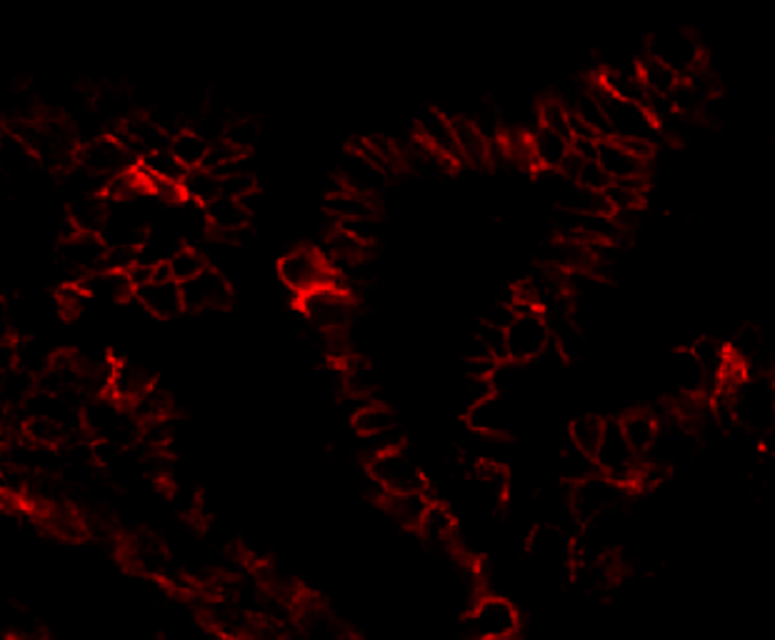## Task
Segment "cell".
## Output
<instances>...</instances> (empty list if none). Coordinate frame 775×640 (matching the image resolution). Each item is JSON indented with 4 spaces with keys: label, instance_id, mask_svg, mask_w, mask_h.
<instances>
[{
    "label": "cell",
    "instance_id": "41",
    "mask_svg": "<svg viewBox=\"0 0 775 640\" xmlns=\"http://www.w3.org/2000/svg\"><path fill=\"white\" fill-rule=\"evenodd\" d=\"M538 128H545V131L558 133L563 138H571V108L558 98H548L541 105H538Z\"/></svg>",
    "mask_w": 775,
    "mask_h": 640
},
{
    "label": "cell",
    "instance_id": "39",
    "mask_svg": "<svg viewBox=\"0 0 775 640\" xmlns=\"http://www.w3.org/2000/svg\"><path fill=\"white\" fill-rule=\"evenodd\" d=\"M139 169L149 175L151 183H181L185 179V171L171 155V151H159L141 158Z\"/></svg>",
    "mask_w": 775,
    "mask_h": 640
},
{
    "label": "cell",
    "instance_id": "43",
    "mask_svg": "<svg viewBox=\"0 0 775 640\" xmlns=\"http://www.w3.org/2000/svg\"><path fill=\"white\" fill-rule=\"evenodd\" d=\"M255 191H258V183H255L253 173H235L221 179V199L245 201Z\"/></svg>",
    "mask_w": 775,
    "mask_h": 640
},
{
    "label": "cell",
    "instance_id": "9",
    "mask_svg": "<svg viewBox=\"0 0 775 640\" xmlns=\"http://www.w3.org/2000/svg\"><path fill=\"white\" fill-rule=\"evenodd\" d=\"M300 313L313 331L336 333L348 331L353 313H356V303H353L350 293L338 288V285H328V288L303 295Z\"/></svg>",
    "mask_w": 775,
    "mask_h": 640
},
{
    "label": "cell",
    "instance_id": "30",
    "mask_svg": "<svg viewBox=\"0 0 775 640\" xmlns=\"http://www.w3.org/2000/svg\"><path fill=\"white\" fill-rule=\"evenodd\" d=\"M418 530L430 546H453L458 540V520L443 500H430Z\"/></svg>",
    "mask_w": 775,
    "mask_h": 640
},
{
    "label": "cell",
    "instance_id": "11",
    "mask_svg": "<svg viewBox=\"0 0 775 640\" xmlns=\"http://www.w3.org/2000/svg\"><path fill=\"white\" fill-rule=\"evenodd\" d=\"M133 161L135 155L118 141V135H95L91 141L81 143L75 155V163L81 165V169L91 171L103 181H111L115 175L135 169L139 163Z\"/></svg>",
    "mask_w": 775,
    "mask_h": 640
},
{
    "label": "cell",
    "instance_id": "1",
    "mask_svg": "<svg viewBox=\"0 0 775 640\" xmlns=\"http://www.w3.org/2000/svg\"><path fill=\"white\" fill-rule=\"evenodd\" d=\"M593 93L601 103L608 123V138L613 141H625V143H649L655 145L663 138L661 123L649 108L638 105L631 101H623V98H615L613 93H608L601 83H593Z\"/></svg>",
    "mask_w": 775,
    "mask_h": 640
},
{
    "label": "cell",
    "instance_id": "13",
    "mask_svg": "<svg viewBox=\"0 0 775 640\" xmlns=\"http://www.w3.org/2000/svg\"><path fill=\"white\" fill-rule=\"evenodd\" d=\"M183 308L188 311H221L233 301V288L221 271L205 268L193 281L181 285Z\"/></svg>",
    "mask_w": 775,
    "mask_h": 640
},
{
    "label": "cell",
    "instance_id": "16",
    "mask_svg": "<svg viewBox=\"0 0 775 640\" xmlns=\"http://www.w3.org/2000/svg\"><path fill=\"white\" fill-rule=\"evenodd\" d=\"M151 388H155V383L149 366H143L139 360H118L113 366L108 396L125 408H133Z\"/></svg>",
    "mask_w": 775,
    "mask_h": 640
},
{
    "label": "cell",
    "instance_id": "44",
    "mask_svg": "<svg viewBox=\"0 0 775 640\" xmlns=\"http://www.w3.org/2000/svg\"><path fill=\"white\" fill-rule=\"evenodd\" d=\"M338 228L348 235L350 241H356L363 248H368L378 241L380 225L378 219H363V221H348V223H338Z\"/></svg>",
    "mask_w": 775,
    "mask_h": 640
},
{
    "label": "cell",
    "instance_id": "10",
    "mask_svg": "<svg viewBox=\"0 0 775 640\" xmlns=\"http://www.w3.org/2000/svg\"><path fill=\"white\" fill-rule=\"evenodd\" d=\"M649 58H655L681 78H691L703 68V48L693 33L683 28H665L655 33L649 41Z\"/></svg>",
    "mask_w": 775,
    "mask_h": 640
},
{
    "label": "cell",
    "instance_id": "48",
    "mask_svg": "<svg viewBox=\"0 0 775 640\" xmlns=\"http://www.w3.org/2000/svg\"><path fill=\"white\" fill-rule=\"evenodd\" d=\"M8 433H11V410H6L0 406V443L6 440Z\"/></svg>",
    "mask_w": 775,
    "mask_h": 640
},
{
    "label": "cell",
    "instance_id": "4",
    "mask_svg": "<svg viewBox=\"0 0 775 640\" xmlns=\"http://www.w3.org/2000/svg\"><path fill=\"white\" fill-rule=\"evenodd\" d=\"M278 278L288 291L296 293L298 298L318 288H328V285L343 288L338 275L330 271L326 255L310 248V245H298V248L283 255L278 261Z\"/></svg>",
    "mask_w": 775,
    "mask_h": 640
},
{
    "label": "cell",
    "instance_id": "40",
    "mask_svg": "<svg viewBox=\"0 0 775 640\" xmlns=\"http://www.w3.org/2000/svg\"><path fill=\"white\" fill-rule=\"evenodd\" d=\"M165 265H169L171 278L179 285L193 281L195 275H201L205 268H211L205 253H201L198 248H193V245H183L179 253H173V258Z\"/></svg>",
    "mask_w": 775,
    "mask_h": 640
},
{
    "label": "cell",
    "instance_id": "20",
    "mask_svg": "<svg viewBox=\"0 0 775 640\" xmlns=\"http://www.w3.org/2000/svg\"><path fill=\"white\" fill-rule=\"evenodd\" d=\"M340 185L348 191H356L368 199H376V193L383 189L388 175L380 169H376L366 155L358 153L356 148L348 151V155L340 161Z\"/></svg>",
    "mask_w": 775,
    "mask_h": 640
},
{
    "label": "cell",
    "instance_id": "35",
    "mask_svg": "<svg viewBox=\"0 0 775 640\" xmlns=\"http://www.w3.org/2000/svg\"><path fill=\"white\" fill-rule=\"evenodd\" d=\"M383 506H386L388 516L398 520L404 528L418 530L420 520H424L426 510L430 506L428 494H408V496H383Z\"/></svg>",
    "mask_w": 775,
    "mask_h": 640
},
{
    "label": "cell",
    "instance_id": "46",
    "mask_svg": "<svg viewBox=\"0 0 775 640\" xmlns=\"http://www.w3.org/2000/svg\"><path fill=\"white\" fill-rule=\"evenodd\" d=\"M88 301H91V298H88V295L83 293V288H81V285H78V281L63 285V288L58 291V295H55L58 308H61L63 315H68V318H75L78 313H83Z\"/></svg>",
    "mask_w": 775,
    "mask_h": 640
},
{
    "label": "cell",
    "instance_id": "42",
    "mask_svg": "<svg viewBox=\"0 0 775 640\" xmlns=\"http://www.w3.org/2000/svg\"><path fill=\"white\" fill-rule=\"evenodd\" d=\"M261 138V125L251 121V118H238V121H231L225 128L223 141H228L233 148H238L241 153H251L253 145L258 143Z\"/></svg>",
    "mask_w": 775,
    "mask_h": 640
},
{
    "label": "cell",
    "instance_id": "34",
    "mask_svg": "<svg viewBox=\"0 0 775 640\" xmlns=\"http://www.w3.org/2000/svg\"><path fill=\"white\" fill-rule=\"evenodd\" d=\"M38 158L21 138L11 131H0V171L6 175H26L35 169Z\"/></svg>",
    "mask_w": 775,
    "mask_h": 640
},
{
    "label": "cell",
    "instance_id": "45",
    "mask_svg": "<svg viewBox=\"0 0 775 640\" xmlns=\"http://www.w3.org/2000/svg\"><path fill=\"white\" fill-rule=\"evenodd\" d=\"M241 155H248V153H241L238 148H233L228 141H213L211 143V151H208V158H205V165L203 169L205 171H211V173H221L225 165H231L233 161H238Z\"/></svg>",
    "mask_w": 775,
    "mask_h": 640
},
{
    "label": "cell",
    "instance_id": "33",
    "mask_svg": "<svg viewBox=\"0 0 775 640\" xmlns=\"http://www.w3.org/2000/svg\"><path fill=\"white\" fill-rule=\"evenodd\" d=\"M38 390V380L33 376H28L21 368H3L0 370V406L6 410L26 408V403L33 398V393Z\"/></svg>",
    "mask_w": 775,
    "mask_h": 640
},
{
    "label": "cell",
    "instance_id": "23",
    "mask_svg": "<svg viewBox=\"0 0 775 640\" xmlns=\"http://www.w3.org/2000/svg\"><path fill=\"white\" fill-rule=\"evenodd\" d=\"M135 301L143 305L145 313H151L153 318L169 321L175 318L183 308V293L181 285L175 281H153L143 288L135 291Z\"/></svg>",
    "mask_w": 775,
    "mask_h": 640
},
{
    "label": "cell",
    "instance_id": "14",
    "mask_svg": "<svg viewBox=\"0 0 775 640\" xmlns=\"http://www.w3.org/2000/svg\"><path fill=\"white\" fill-rule=\"evenodd\" d=\"M665 380H669V386L679 396L689 400H695L703 393H711L708 376H705L703 366L691 348H679L671 353L669 360H665Z\"/></svg>",
    "mask_w": 775,
    "mask_h": 640
},
{
    "label": "cell",
    "instance_id": "36",
    "mask_svg": "<svg viewBox=\"0 0 775 640\" xmlns=\"http://www.w3.org/2000/svg\"><path fill=\"white\" fill-rule=\"evenodd\" d=\"M181 189H183L185 201L201 205V209H205V205L213 203L215 199H221V179L205 169L185 173V179L181 181Z\"/></svg>",
    "mask_w": 775,
    "mask_h": 640
},
{
    "label": "cell",
    "instance_id": "21",
    "mask_svg": "<svg viewBox=\"0 0 775 640\" xmlns=\"http://www.w3.org/2000/svg\"><path fill=\"white\" fill-rule=\"evenodd\" d=\"M466 423L470 430L486 440H503L510 430V410L496 393V396L480 400L478 406L466 410Z\"/></svg>",
    "mask_w": 775,
    "mask_h": 640
},
{
    "label": "cell",
    "instance_id": "49",
    "mask_svg": "<svg viewBox=\"0 0 775 640\" xmlns=\"http://www.w3.org/2000/svg\"><path fill=\"white\" fill-rule=\"evenodd\" d=\"M763 448L768 453L771 458H775V426L771 430L763 433Z\"/></svg>",
    "mask_w": 775,
    "mask_h": 640
},
{
    "label": "cell",
    "instance_id": "18",
    "mask_svg": "<svg viewBox=\"0 0 775 640\" xmlns=\"http://www.w3.org/2000/svg\"><path fill=\"white\" fill-rule=\"evenodd\" d=\"M598 165L613 183H645V175H649V163L625 151L613 138H605L598 145Z\"/></svg>",
    "mask_w": 775,
    "mask_h": 640
},
{
    "label": "cell",
    "instance_id": "28",
    "mask_svg": "<svg viewBox=\"0 0 775 640\" xmlns=\"http://www.w3.org/2000/svg\"><path fill=\"white\" fill-rule=\"evenodd\" d=\"M326 211H328L330 219H336V225L348 223V221L378 219L376 199H368V195L348 191V189H343V185L333 193H328Z\"/></svg>",
    "mask_w": 775,
    "mask_h": 640
},
{
    "label": "cell",
    "instance_id": "15",
    "mask_svg": "<svg viewBox=\"0 0 775 640\" xmlns=\"http://www.w3.org/2000/svg\"><path fill=\"white\" fill-rule=\"evenodd\" d=\"M470 486H473V494L478 498V504L486 510H500L508 500L510 490V473L493 458L478 460L473 470H470Z\"/></svg>",
    "mask_w": 775,
    "mask_h": 640
},
{
    "label": "cell",
    "instance_id": "47",
    "mask_svg": "<svg viewBox=\"0 0 775 640\" xmlns=\"http://www.w3.org/2000/svg\"><path fill=\"white\" fill-rule=\"evenodd\" d=\"M16 336V323H13V313L8 301L0 298V348L11 346Z\"/></svg>",
    "mask_w": 775,
    "mask_h": 640
},
{
    "label": "cell",
    "instance_id": "25",
    "mask_svg": "<svg viewBox=\"0 0 775 640\" xmlns=\"http://www.w3.org/2000/svg\"><path fill=\"white\" fill-rule=\"evenodd\" d=\"M618 423H621L623 436L628 440V446L633 448L635 456L638 458L649 456L655 446V440H659V433H661L659 418H655L653 413H649V410L635 408V410H628Z\"/></svg>",
    "mask_w": 775,
    "mask_h": 640
},
{
    "label": "cell",
    "instance_id": "5",
    "mask_svg": "<svg viewBox=\"0 0 775 640\" xmlns=\"http://www.w3.org/2000/svg\"><path fill=\"white\" fill-rule=\"evenodd\" d=\"M518 630H521V613L503 596L478 598L466 620L470 640H513Z\"/></svg>",
    "mask_w": 775,
    "mask_h": 640
},
{
    "label": "cell",
    "instance_id": "24",
    "mask_svg": "<svg viewBox=\"0 0 775 640\" xmlns=\"http://www.w3.org/2000/svg\"><path fill=\"white\" fill-rule=\"evenodd\" d=\"M78 285H81L88 298L105 301V303H123L135 295V288L131 278H128V273H118L111 268H101L91 275H85V278L78 281Z\"/></svg>",
    "mask_w": 775,
    "mask_h": 640
},
{
    "label": "cell",
    "instance_id": "2",
    "mask_svg": "<svg viewBox=\"0 0 775 640\" xmlns=\"http://www.w3.org/2000/svg\"><path fill=\"white\" fill-rule=\"evenodd\" d=\"M528 558L545 580H565L575 570V536L561 526H536L528 536Z\"/></svg>",
    "mask_w": 775,
    "mask_h": 640
},
{
    "label": "cell",
    "instance_id": "29",
    "mask_svg": "<svg viewBox=\"0 0 775 640\" xmlns=\"http://www.w3.org/2000/svg\"><path fill=\"white\" fill-rule=\"evenodd\" d=\"M108 215H111V205L105 195H88V199L68 203V223L75 233L101 235Z\"/></svg>",
    "mask_w": 775,
    "mask_h": 640
},
{
    "label": "cell",
    "instance_id": "17",
    "mask_svg": "<svg viewBox=\"0 0 775 640\" xmlns=\"http://www.w3.org/2000/svg\"><path fill=\"white\" fill-rule=\"evenodd\" d=\"M105 255L108 248L101 241V235L68 233V238L61 243V261L81 275V278L105 268Z\"/></svg>",
    "mask_w": 775,
    "mask_h": 640
},
{
    "label": "cell",
    "instance_id": "3",
    "mask_svg": "<svg viewBox=\"0 0 775 640\" xmlns=\"http://www.w3.org/2000/svg\"><path fill=\"white\" fill-rule=\"evenodd\" d=\"M368 476L380 488L383 496L428 494V478L424 468L404 448H390L373 456L368 460Z\"/></svg>",
    "mask_w": 775,
    "mask_h": 640
},
{
    "label": "cell",
    "instance_id": "6",
    "mask_svg": "<svg viewBox=\"0 0 775 640\" xmlns=\"http://www.w3.org/2000/svg\"><path fill=\"white\" fill-rule=\"evenodd\" d=\"M631 490L613 484L611 478L598 476L583 480V484L568 486V504H571V514L578 526L591 524V520L601 518L611 510L623 508Z\"/></svg>",
    "mask_w": 775,
    "mask_h": 640
},
{
    "label": "cell",
    "instance_id": "32",
    "mask_svg": "<svg viewBox=\"0 0 775 640\" xmlns=\"http://www.w3.org/2000/svg\"><path fill=\"white\" fill-rule=\"evenodd\" d=\"M169 151L175 161L181 163V169L185 173L198 171L205 165V158H208L211 141L208 138H203L198 131H193V128H183V131H179L171 138Z\"/></svg>",
    "mask_w": 775,
    "mask_h": 640
},
{
    "label": "cell",
    "instance_id": "22",
    "mask_svg": "<svg viewBox=\"0 0 775 640\" xmlns=\"http://www.w3.org/2000/svg\"><path fill=\"white\" fill-rule=\"evenodd\" d=\"M128 560L135 570L141 573L159 578V580H171V556L169 548H165L159 538L153 536H135L131 544H128Z\"/></svg>",
    "mask_w": 775,
    "mask_h": 640
},
{
    "label": "cell",
    "instance_id": "27",
    "mask_svg": "<svg viewBox=\"0 0 775 640\" xmlns=\"http://www.w3.org/2000/svg\"><path fill=\"white\" fill-rule=\"evenodd\" d=\"M450 121H453L460 163L473 165V169H488L490 148H493V143H490L488 138L480 133L466 115H456V118H450Z\"/></svg>",
    "mask_w": 775,
    "mask_h": 640
},
{
    "label": "cell",
    "instance_id": "7",
    "mask_svg": "<svg viewBox=\"0 0 775 640\" xmlns=\"http://www.w3.org/2000/svg\"><path fill=\"white\" fill-rule=\"evenodd\" d=\"M593 460L601 476L611 478L613 484L623 486L628 490L635 488L638 470H641V458H638L633 448L628 446V440L621 430V423L618 420L613 418L605 420L601 446H598Z\"/></svg>",
    "mask_w": 775,
    "mask_h": 640
},
{
    "label": "cell",
    "instance_id": "31",
    "mask_svg": "<svg viewBox=\"0 0 775 640\" xmlns=\"http://www.w3.org/2000/svg\"><path fill=\"white\" fill-rule=\"evenodd\" d=\"M350 426L360 438L370 440V438H380V436H388V433H394L396 416H394V410H390L388 406H383V403L368 400V403H363L356 413H353Z\"/></svg>",
    "mask_w": 775,
    "mask_h": 640
},
{
    "label": "cell",
    "instance_id": "26",
    "mask_svg": "<svg viewBox=\"0 0 775 640\" xmlns=\"http://www.w3.org/2000/svg\"><path fill=\"white\" fill-rule=\"evenodd\" d=\"M531 153L536 171H561L571 158V138L536 128L531 131Z\"/></svg>",
    "mask_w": 775,
    "mask_h": 640
},
{
    "label": "cell",
    "instance_id": "12",
    "mask_svg": "<svg viewBox=\"0 0 775 640\" xmlns=\"http://www.w3.org/2000/svg\"><path fill=\"white\" fill-rule=\"evenodd\" d=\"M416 138L430 153H436L440 161H446L450 169L460 163L453 121L443 111H438V108H428V111L418 115Z\"/></svg>",
    "mask_w": 775,
    "mask_h": 640
},
{
    "label": "cell",
    "instance_id": "38",
    "mask_svg": "<svg viewBox=\"0 0 775 640\" xmlns=\"http://www.w3.org/2000/svg\"><path fill=\"white\" fill-rule=\"evenodd\" d=\"M558 473H561V478L568 486H575L598 476V468L591 456H585L583 450H578L568 443V446L561 450V456H558Z\"/></svg>",
    "mask_w": 775,
    "mask_h": 640
},
{
    "label": "cell",
    "instance_id": "37",
    "mask_svg": "<svg viewBox=\"0 0 775 640\" xmlns=\"http://www.w3.org/2000/svg\"><path fill=\"white\" fill-rule=\"evenodd\" d=\"M603 428H605V418L601 416H581L571 423V428H568V443H571L573 448L583 450L585 456H595L598 446H601L603 438Z\"/></svg>",
    "mask_w": 775,
    "mask_h": 640
},
{
    "label": "cell",
    "instance_id": "8",
    "mask_svg": "<svg viewBox=\"0 0 775 640\" xmlns=\"http://www.w3.org/2000/svg\"><path fill=\"white\" fill-rule=\"evenodd\" d=\"M551 346H553V333L543 311L516 313L513 323H510L506 331L508 363L526 366V363L541 358Z\"/></svg>",
    "mask_w": 775,
    "mask_h": 640
},
{
    "label": "cell",
    "instance_id": "19",
    "mask_svg": "<svg viewBox=\"0 0 775 640\" xmlns=\"http://www.w3.org/2000/svg\"><path fill=\"white\" fill-rule=\"evenodd\" d=\"M118 141H121L135 158H145L151 153L169 151L171 135L165 133L161 125H155L151 118H125L121 133H118Z\"/></svg>",
    "mask_w": 775,
    "mask_h": 640
}]
</instances>
